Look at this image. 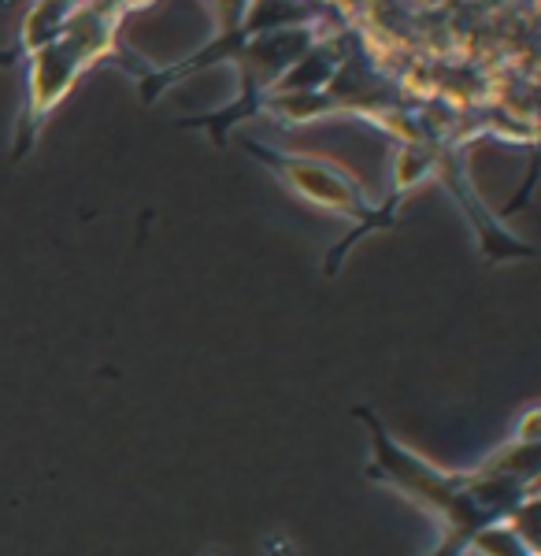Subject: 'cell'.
I'll use <instances>...</instances> for the list:
<instances>
[{
  "label": "cell",
  "instance_id": "1",
  "mask_svg": "<svg viewBox=\"0 0 541 556\" xmlns=\"http://www.w3.org/2000/svg\"><path fill=\"white\" fill-rule=\"evenodd\" d=\"M78 15H71L67 26L60 30V38L34 49L30 78H26V112H23V141L15 149V156H23L30 146L34 130L41 127V119L60 104V97L67 93L75 75L89 60H97L112 45L115 23L123 4H78Z\"/></svg>",
  "mask_w": 541,
  "mask_h": 556
},
{
  "label": "cell",
  "instance_id": "2",
  "mask_svg": "<svg viewBox=\"0 0 541 556\" xmlns=\"http://www.w3.org/2000/svg\"><path fill=\"white\" fill-rule=\"evenodd\" d=\"M246 149L252 156L264 160V167H270L275 175H282L286 182L293 186L304 201L319 204V208H330L338 215H349V219H360L364 230L372 227H390L393 212H375L372 204L364 201V190L349 172H341L338 164L319 156H297V152H278V149H264L256 141H246ZM360 230V235H364Z\"/></svg>",
  "mask_w": 541,
  "mask_h": 556
}]
</instances>
